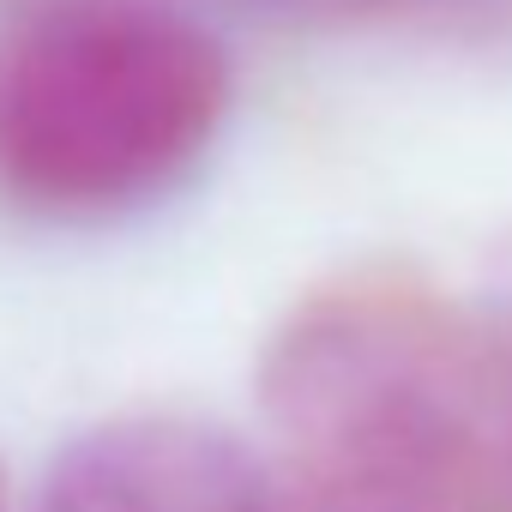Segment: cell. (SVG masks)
I'll list each match as a JSON object with an SVG mask.
<instances>
[{
  "mask_svg": "<svg viewBox=\"0 0 512 512\" xmlns=\"http://www.w3.org/2000/svg\"><path fill=\"white\" fill-rule=\"evenodd\" d=\"M217 37L151 0H55L0 43V187L31 211H127L229 115Z\"/></svg>",
  "mask_w": 512,
  "mask_h": 512,
  "instance_id": "cell-1",
  "label": "cell"
},
{
  "mask_svg": "<svg viewBox=\"0 0 512 512\" xmlns=\"http://www.w3.org/2000/svg\"><path fill=\"white\" fill-rule=\"evenodd\" d=\"M458 368L434 314L392 290H332L296 308L260 362L272 428L338 488L392 494L458 446Z\"/></svg>",
  "mask_w": 512,
  "mask_h": 512,
  "instance_id": "cell-2",
  "label": "cell"
},
{
  "mask_svg": "<svg viewBox=\"0 0 512 512\" xmlns=\"http://www.w3.org/2000/svg\"><path fill=\"white\" fill-rule=\"evenodd\" d=\"M31 512H290L241 434L187 410H121L61 440Z\"/></svg>",
  "mask_w": 512,
  "mask_h": 512,
  "instance_id": "cell-3",
  "label": "cell"
},
{
  "mask_svg": "<svg viewBox=\"0 0 512 512\" xmlns=\"http://www.w3.org/2000/svg\"><path fill=\"white\" fill-rule=\"evenodd\" d=\"M247 7L278 19H374V13L410 7V0H247Z\"/></svg>",
  "mask_w": 512,
  "mask_h": 512,
  "instance_id": "cell-4",
  "label": "cell"
},
{
  "mask_svg": "<svg viewBox=\"0 0 512 512\" xmlns=\"http://www.w3.org/2000/svg\"><path fill=\"white\" fill-rule=\"evenodd\" d=\"M0 512H13V500H7V476H0Z\"/></svg>",
  "mask_w": 512,
  "mask_h": 512,
  "instance_id": "cell-5",
  "label": "cell"
}]
</instances>
